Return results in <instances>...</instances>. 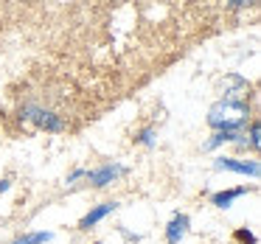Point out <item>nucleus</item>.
Segmentation results:
<instances>
[{
  "label": "nucleus",
  "instance_id": "obj_3",
  "mask_svg": "<svg viewBox=\"0 0 261 244\" xmlns=\"http://www.w3.org/2000/svg\"><path fill=\"white\" fill-rule=\"evenodd\" d=\"M214 169L219 171H233V174H244V177H258L261 166L258 160H239V157H216Z\"/></svg>",
  "mask_w": 261,
  "mask_h": 244
},
{
  "label": "nucleus",
  "instance_id": "obj_10",
  "mask_svg": "<svg viewBox=\"0 0 261 244\" xmlns=\"http://www.w3.org/2000/svg\"><path fill=\"white\" fill-rule=\"evenodd\" d=\"M51 238H54V233L40 230V233H23V236H17L12 244H45V241H51Z\"/></svg>",
  "mask_w": 261,
  "mask_h": 244
},
{
  "label": "nucleus",
  "instance_id": "obj_14",
  "mask_svg": "<svg viewBox=\"0 0 261 244\" xmlns=\"http://www.w3.org/2000/svg\"><path fill=\"white\" fill-rule=\"evenodd\" d=\"M9 188H12V177H3V180H0V194H6Z\"/></svg>",
  "mask_w": 261,
  "mask_h": 244
},
{
  "label": "nucleus",
  "instance_id": "obj_6",
  "mask_svg": "<svg viewBox=\"0 0 261 244\" xmlns=\"http://www.w3.org/2000/svg\"><path fill=\"white\" fill-rule=\"evenodd\" d=\"M118 208V202H101V205H96V208H90L85 216H82V222H79V230H90V227H96L101 219H107L113 210Z\"/></svg>",
  "mask_w": 261,
  "mask_h": 244
},
{
  "label": "nucleus",
  "instance_id": "obj_5",
  "mask_svg": "<svg viewBox=\"0 0 261 244\" xmlns=\"http://www.w3.org/2000/svg\"><path fill=\"white\" fill-rule=\"evenodd\" d=\"M188 227H191L188 213H174L166 225V244H180L188 236Z\"/></svg>",
  "mask_w": 261,
  "mask_h": 244
},
{
  "label": "nucleus",
  "instance_id": "obj_1",
  "mask_svg": "<svg viewBox=\"0 0 261 244\" xmlns=\"http://www.w3.org/2000/svg\"><path fill=\"white\" fill-rule=\"evenodd\" d=\"M250 124V104L233 101V98H219L208 110V126L214 132H242Z\"/></svg>",
  "mask_w": 261,
  "mask_h": 244
},
{
  "label": "nucleus",
  "instance_id": "obj_8",
  "mask_svg": "<svg viewBox=\"0 0 261 244\" xmlns=\"http://www.w3.org/2000/svg\"><path fill=\"white\" fill-rule=\"evenodd\" d=\"M239 138H242V132H214V135H211V141L205 143V152H214V149H219L222 143H236Z\"/></svg>",
  "mask_w": 261,
  "mask_h": 244
},
{
  "label": "nucleus",
  "instance_id": "obj_2",
  "mask_svg": "<svg viewBox=\"0 0 261 244\" xmlns=\"http://www.w3.org/2000/svg\"><path fill=\"white\" fill-rule=\"evenodd\" d=\"M20 121L34 124L37 129H45V132H62L65 129V121L59 118V115H54L51 110L37 107V104H29V107L20 110Z\"/></svg>",
  "mask_w": 261,
  "mask_h": 244
},
{
  "label": "nucleus",
  "instance_id": "obj_15",
  "mask_svg": "<svg viewBox=\"0 0 261 244\" xmlns=\"http://www.w3.org/2000/svg\"><path fill=\"white\" fill-rule=\"evenodd\" d=\"M96 244H101V241H96Z\"/></svg>",
  "mask_w": 261,
  "mask_h": 244
},
{
  "label": "nucleus",
  "instance_id": "obj_7",
  "mask_svg": "<svg viewBox=\"0 0 261 244\" xmlns=\"http://www.w3.org/2000/svg\"><path fill=\"white\" fill-rule=\"evenodd\" d=\"M250 188L247 185H239V188H225V191H216L211 194V205H216V208H230L233 202H236L239 197H244Z\"/></svg>",
  "mask_w": 261,
  "mask_h": 244
},
{
  "label": "nucleus",
  "instance_id": "obj_11",
  "mask_svg": "<svg viewBox=\"0 0 261 244\" xmlns=\"http://www.w3.org/2000/svg\"><path fill=\"white\" fill-rule=\"evenodd\" d=\"M154 135H158V132L152 129V126H149V129H141L135 135V143H141V146H152L154 143Z\"/></svg>",
  "mask_w": 261,
  "mask_h": 244
},
{
  "label": "nucleus",
  "instance_id": "obj_13",
  "mask_svg": "<svg viewBox=\"0 0 261 244\" xmlns=\"http://www.w3.org/2000/svg\"><path fill=\"white\" fill-rule=\"evenodd\" d=\"M79 180H87V169H73V171L68 174V180H65V182H68V185H76Z\"/></svg>",
  "mask_w": 261,
  "mask_h": 244
},
{
  "label": "nucleus",
  "instance_id": "obj_12",
  "mask_svg": "<svg viewBox=\"0 0 261 244\" xmlns=\"http://www.w3.org/2000/svg\"><path fill=\"white\" fill-rule=\"evenodd\" d=\"M236 238H239L242 244H258V238H255V233L244 230V227H239V230H236Z\"/></svg>",
  "mask_w": 261,
  "mask_h": 244
},
{
  "label": "nucleus",
  "instance_id": "obj_9",
  "mask_svg": "<svg viewBox=\"0 0 261 244\" xmlns=\"http://www.w3.org/2000/svg\"><path fill=\"white\" fill-rule=\"evenodd\" d=\"M261 126H258V121H250V138L247 135H242V138H239V146H244V149H253V152H258V146H261Z\"/></svg>",
  "mask_w": 261,
  "mask_h": 244
},
{
  "label": "nucleus",
  "instance_id": "obj_4",
  "mask_svg": "<svg viewBox=\"0 0 261 244\" xmlns=\"http://www.w3.org/2000/svg\"><path fill=\"white\" fill-rule=\"evenodd\" d=\"M124 174H126V166H118V163H104V166H98V169L87 171V182H93L96 188H104V185L115 182L118 177H124Z\"/></svg>",
  "mask_w": 261,
  "mask_h": 244
}]
</instances>
